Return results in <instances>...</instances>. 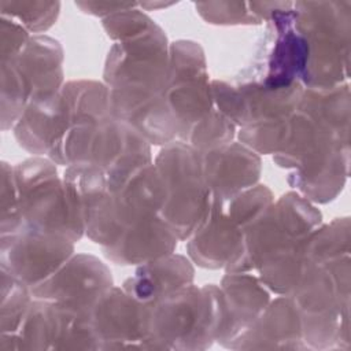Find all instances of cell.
Segmentation results:
<instances>
[{"mask_svg":"<svg viewBox=\"0 0 351 351\" xmlns=\"http://www.w3.org/2000/svg\"><path fill=\"white\" fill-rule=\"evenodd\" d=\"M29 32L15 19L1 16V62L16 58L30 41Z\"/></svg>","mask_w":351,"mask_h":351,"instance_id":"obj_26","label":"cell"},{"mask_svg":"<svg viewBox=\"0 0 351 351\" xmlns=\"http://www.w3.org/2000/svg\"><path fill=\"white\" fill-rule=\"evenodd\" d=\"M32 300V289L7 270L1 269L0 336L12 335L16 330Z\"/></svg>","mask_w":351,"mask_h":351,"instance_id":"obj_22","label":"cell"},{"mask_svg":"<svg viewBox=\"0 0 351 351\" xmlns=\"http://www.w3.org/2000/svg\"><path fill=\"white\" fill-rule=\"evenodd\" d=\"M1 16L21 23L29 33H41L49 29L60 10L59 1H0Z\"/></svg>","mask_w":351,"mask_h":351,"instance_id":"obj_24","label":"cell"},{"mask_svg":"<svg viewBox=\"0 0 351 351\" xmlns=\"http://www.w3.org/2000/svg\"><path fill=\"white\" fill-rule=\"evenodd\" d=\"M251 348L306 350L300 315L289 296L280 295L270 300L261 317L239 340L234 350Z\"/></svg>","mask_w":351,"mask_h":351,"instance_id":"obj_19","label":"cell"},{"mask_svg":"<svg viewBox=\"0 0 351 351\" xmlns=\"http://www.w3.org/2000/svg\"><path fill=\"white\" fill-rule=\"evenodd\" d=\"M112 285L111 271L99 258L77 254L51 277L32 288V295L73 311L88 313L100 293Z\"/></svg>","mask_w":351,"mask_h":351,"instance_id":"obj_12","label":"cell"},{"mask_svg":"<svg viewBox=\"0 0 351 351\" xmlns=\"http://www.w3.org/2000/svg\"><path fill=\"white\" fill-rule=\"evenodd\" d=\"M199 155L203 180L211 195L230 197L259 180L261 158L241 143L232 141Z\"/></svg>","mask_w":351,"mask_h":351,"instance_id":"obj_16","label":"cell"},{"mask_svg":"<svg viewBox=\"0 0 351 351\" xmlns=\"http://www.w3.org/2000/svg\"><path fill=\"white\" fill-rule=\"evenodd\" d=\"M196 10L203 19L215 25L262 23L250 3H197Z\"/></svg>","mask_w":351,"mask_h":351,"instance_id":"obj_25","label":"cell"},{"mask_svg":"<svg viewBox=\"0 0 351 351\" xmlns=\"http://www.w3.org/2000/svg\"><path fill=\"white\" fill-rule=\"evenodd\" d=\"M287 296L299 311L307 350L350 348V255L330 261L304 258Z\"/></svg>","mask_w":351,"mask_h":351,"instance_id":"obj_2","label":"cell"},{"mask_svg":"<svg viewBox=\"0 0 351 351\" xmlns=\"http://www.w3.org/2000/svg\"><path fill=\"white\" fill-rule=\"evenodd\" d=\"M236 125L213 107L211 111L191 129L185 143L197 152H206L232 143Z\"/></svg>","mask_w":351,"mask_h":351,"instance_id":"obj_23","label":"cell"},{"mask_svg":"<svg viewBox=\"0 0 351 351\" xmlns=\"http://www.w3.org/2000/svg\"><path fill=\"white\" fill-rule=\"evenodd\" d=\"M75 5L82 10V12L95 16H110L112 14L134 8L136 3H115V1H75Z\"/></svg>","mask_w":351,"mask_h":351,"instance_id":"obj_27","label":"cell"},{"mask_svg":"<svg viewBox=\"0 0 351 351\" xmlns=\"http://www.w3.org/2000/svg\"><path fill=\"white\" fill-rule=\"evenodd\" d=\"M155 166L165 184V203L159 217L177 237L188 240L202 221L210 200L200 155L188 143L176 140L159 151Z\"/></svg>","mask_w":351,"mask_h":351,"instance_id":"obj_7","label":"cell"},{"mask_svg":"<svg viewBox=\"0 0 351 351\" xmlns=\"http://www.w3.org/2000/svg\"><path fill=\"white\" fill-rule=\"evenodd\" d=\"M178 241L173 229L158 215L125 228L111 244L101 250L110 262L132 266L173 254Z\"/></svg>","mask_w":351,"mask_h":351,"instance_id":"obj_18","label":"cell"},{"mask_svg":"<svg viewBox=\"0 0 351 351\" xmlns=\"http://www.w3.org/2000/svg\"><path fill=\"white\" fill-rule=\"evenodd\" d=\"M60 92L52 97L30 103L14 126L16 141L33 155L48 156L51 147L64 129Z\"/></svg>","mask_w":351,"mask_h":351,"instance_id":"obj_21","label":"cell"},{"mask_svg":"<svg viewBox=\"0 0 351 351\" xmlns=\"http://www.w3.org/2000/svg\"><path fill=\"white\" fill-rule=\"evenodd\" d=\"M49 159L32 158L12 166L21 229L62 233L77 243L63 180Z\"/></svg>","mask_w":351,"mask_h":351,"instance_id":"obj_8","label":"cell"},{"mask_svg":"<svg viewBox=\"0 0 351 351\" xmlns=\"http://www.w3.org/2000/svg\"><path fill=\"white\" fill-rule=\"evenodd\" d=\"M221 288L189 284L145 304V350H206L223 322Z\"/></svg>","mask_w":351,"mask_h":351,"instance_id":"obj_3","label":"cell"},{"mask_svg":"<svg viewBox=\"0 0 351 351\" xmlns=\"http://www.w3.org/2000/svg\"><path fill=\"white\" fill-rule=\"evenodd\" d=\"M322 223V214L299 192L273 200L244 229L225 266L226 273H248L263 262L304 240Z\"/></svg>","mask_w":351,"mask_h":351,"instance_id":"obj_5","label":"cell"},{"mask_svg":"<svg viewBox=\"0 0 351 351\" xmlns=\"http://www.w3.org/2000/svg\"><path fill=\"white\" fill-rule=\"evenodd\" d=\"M107 180L122 230L159 215L166 192L154 160L137 165L117 176H107Z\"/></svg>","mask_w":351,"mask_h":351,"instance_id":"obj_14","label":"cell"},{"mask_svg":"<svg viewBox=\"0 0 351 351\" xmlns=\"http://www.w3.org/2000/svg\"><path fill=\"white\" fill-rule=\"evenodd\" d=\"M266 23L262 51L251 67L254 77L247 81L267 89L292 86L302 81L308 59L307 43L296 27L293 3L276 1Z\"/></svg>","mask_w":351,"mask_h":351,"instance_id":"obj_9","label":"cell"},{"mask_svg":"<svg viewBox=\"0 0 351 351\" xmlns=\"http://www.w3.org/2000/svg\"><path fill=\"white\" fill-rule=\"evenodd\" d=\"M223 299V322L217 343L236 348L239 340L255 324L270 303V291L258 276L248 273H226L221 281Z\"/></svg>","mask_w":351,"mask_h":351,"instance_id":"obj_15","label":"cell"},{"mask_svg":"<svg viewBox=\"0 0 351 351\" xmlns=\"http://www.w3.org/2000/svg\"><path fill=\"white\" fill-rule=\"evenodd\" d=\"M273 200L266 185H254L230 197L210 193L204 215L186 243L189 258L204 269H225L243 229Z\"/></svg>","mask_w":351,"mask_h":351,"instance_id":"obj_6","label":"cell"},{"mask_svg":"<svg viewBox=\"0 0 351 351\" xmlns=\"http://www.w3.org/2000/svg\"><path fill=\"white\" fill-rule=\"evenodd\" d=\"M350 1L293 3L296 27L308 47L304 88L328 89L348 82Z\"/></svg>","mask_w":351,"mask_h":351,"instance_id":"obj_4","label":"cell"},{"mask_svg":"<svg viewBox=\"0 0 351 351\" xmlns=\"http://www.w3.org/2000/svg\"><path fill=\"white\" fill-rule=\"evenodd\" d=\"M74 244L62 233L22 228L1 236L0 266L32 289L74 255Z\"/></svg>","mask_w":351,"mask_h":351,"instance_id":"obj_11","label":"cell"},{"mask_svg":"<svg viewBox=\"0 0 351 351\" xmlns=\"http://www.w3.org/2000/svg\"><path fill=\"white\" fill-rule=\"evenodd\" d=\"M166 100L178 125V140L185 143L191 129L214 107L206 58L199 44L177 41L169 47Z\"/></svg>","mask_w":351,"mask_h":351,"instance_id":"obj_10","label":"cell"},{"mask_svg":"<svg viewBox=\"0 0 351 351\" xmlns=\"http://www.w3.org/2000/svg\"><path fill=\"white\" fill-rule=\"evenodd\" d=\"M145 304L133 299L122 287L106 289L89 311L96 350H145Z\"/></svg>","mask_w":351,"mask_h":351,"instance_id":"obj_13","label":"cell"},{"mask_svg":"<svg viewBox=\"0 0 351 351\" xmlns=\"http://www.w3.org/2000/svg\"><path fill=\"white\" fill-rule=\"evenodd\" d=\"M274 162L293 169L288 184L311 203H328L341 192L350 163L348 84L329 89L303 86Z\"/></svg>","mask_w":351,"mask_h":351,"instance_id":"obj_1","label":"cell"},{"mask_svg":"<svg viewBox=\"0 0 351 351\" xmlns=\"http://www.w3.org/2000/svg\"><path fill=\"white\" fill-rule=\"evenodd\" d=\"M10 60L15 64L23 80L29 95V104L52 97L64 86L63 48L58 40L43 34L33 36L25 49Z\"/></svg>","mask_w":351,"mask_h":351,"instance_id":"obj_17","label":"cell"},{"mask_svg":"<svg viewBox=\"0 0 351 351\" xmlns=\"http://www.w3.org/2000/svg\"><path fill=\"white\" fill-rule=\"evenodd\" d=\"M193 266L180 254H169L159 259L138 265L122 288L138 303L151 304L181 287L193 284Z\"/></svg>","mask_w":351,"mask_h":351,"instance_id":"obj_20","label":"cell"}]
</instances>
